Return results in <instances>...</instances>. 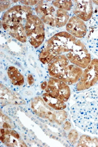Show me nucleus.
I'll list each match as a JSON object with an SVG mask.
<instances>
[{"instance_id": "obj_5", "label": "nucleus", "mask_w": 98, "mask_h": 147, "mask_svg": "<svg viewBox=\"0 0 98 147\" xmlns=\"http://www.w3.org/2000/svg\"><path fill=\"white\" fill-rule=\"evenodd\" d=\"M25 28L30 44L35 48L41 45L45 38V26L37 15L33 14L28 15Z\"/></svg>"}, {"instance_id": "obj_16", "label": "nucleus", "mask_w": 98, "mask_h": 147, "mask_svg": "<svg viewBox=\"0 0 98 147\" xmlns=\"http://www.w3.org/2000/svg\"><path fill=\"white\" fill-rule=\"evenodd\" d=\"M42 98L45 102L50 107L55 110H62L66 107V105L65 102L59 99L52 97L50 94L45 92L42 95Z\"/></svg>"}, {"instance_id": "obj_22", "label": "nucleus", "mask_w": 98, "mask_h": 147, "mask_svg": "<svg viewBox=\"0 0 98 147\" xmlns=\"http://www.w3.org/2000/svg\"><path fill=\"white\" fill-rule=\"evenodd\" d=\"M10 6V3L9 1H0V9L1 11L8 9Z\"/></svg>"}, {"instance_id": "obj_21", "label": "nucleus", "mask_w": 98, "mask_h": 147, "mask_svg": "<svg viewBox=\"0 0 98 147\" xmlns=\"http://www.w3.org/2000/svg\"><path fill=\"white\" fill-rule=\"evenodd\" d=\"M78 134L76 130H71L68 136L70 142L72 144H74V143H76L77 139L78 138Z\"/></svg>"}, {"instance_id": "obj_17", "label": "nucleus", "mask_w": 98, "mask_h": 147, "mask_svg": "<svg viewBox=\"0 0 98 147\" xmlns=\"http://www.w3.org/2000/svg\"><path fill=\"white\" fill-rule=\"evenodd\" d=\"M25 25H21L18 27L9 28L6 32L14 38L22 43H25L27 42L28 38L25 31Z\"/></svg>"}, {"instance_id": "obj_25", "label": "nucleus", "mask_w": 98, "mask_h": 147, "mask_svg": "<svg viewBox=\"0 0 98 147\" xmlns=\"http://www.w3.org/2000/svg\"><path fill=\"white\" fill-rule=\"evenodd\" d=\"M47 85H48L47 82H44L41 84V88L42 90H45L47 87Z\"/></svg>"}, {"instance_id": "obj_6", "label": "nucleus", "mask_w": 98, "mask_h": 147, "mask_svg": "<svg viewBox=\"0 0 98 147\" xmlns=\"http://www.w3.org/2000/svg\"><path fill=\"white\" fill-rule=\"evenodd\" d=\"M66 57L72 64L82 69L86 68L91 61V55L82 42L76 39L73 48Z\"/></svg>"}, {"instance_id": "obj_20", "label": "nucleus", "mask_w": 98, "mask_h": 147, "mask_svg": "<svg viewBox=\"0 0 98 147\" xmlns=\"http://www.w3.org/2000/svg\"><path fill=\"white\" fill-rule=\"evenodd\" d=\"M1 126L3 129H12L14 127L11 120L5 114H3L1 110Z\"/></svg>"}, {"instance_id": "obj_13", "label": "nucleus", "mask_w": 98, "mask_h": 147, "mask_svg": "<svg viewBox=\"0 0 98 147\" xmlns=\"http://www.w3.org/2000/svg\"><path fill=\"white\" fill-rule=\"evenodd\" d=\"M66 55H60L55 57L48 64V70L50 75L56 79L61 75L65 68L70 64Z\"/></svg>"}, {"instance_id": "obj_12", "label": "nucleus", "mask_w": 98, "mask_h": 147, "mask_svg": "<svg viewBox=\"0 0 98 147\" xmlns=\"http://www.w3.org/2000/svg\"><path fill=\"white\" fill-rule=\"evenodd\" d=\"M0 140L8 147H27L18 132L12 129H1Z\"/></svg>"}, {"instance_id": "obj_1", "label": "nucleus", "mask_w": 98, "mask_h": 147, "mask_svg": "<svg viewBox=\"0 0 98 147\" xmlns=\"http://www.w3.org/2000/svg\"><path fill=\"white\" fill-rule=\"evenodd\" d=\"M76 39L68 32L55 34L46 42L39 55V60L42 63L48 64L55 57L70 52Z\"/></svg>"}, {"instance_id": "obj_2", "label": "nucleus", "mask_w": 98, "mask_h": 147, "mask_svg": "<svg viewBox=\"0 0 98 147\" xmlns=\"http://www.w3.org/2000/svg\"><path fill=\"white\" fill-rule=\"evenodd\" d=\"M48 1H39L35 7L38 17L44 23L53 27L61 28L66 25L69 20V14L66 10L55 9Z\"/></svg>"}, {"instance_id": "obj_7", "label": "nucleus", "mask_w": 98, "mask_h": 147, "mask_svg": "<svg viewBox=\"0 0 98 147\" xmlns=\"http://www.w3.org/2000/svg\"><path fill=\"white\" fill-rule=\"evenodd\" d=\"M98 82V59H94L83 71L76 85L77 90L90 88Z\"/></svg>"}, {"instance_id": "obj_4", "label": "nucleus", "mask_w": 98, "mask_h": 147, "mask_svg": "<svg viewBox=\"0 0 98 147\" xmlns=\"http://www.w3.org/2000/svg\"><path fill=\"white\" fill-rule=\"evenodd\" d=\"M33 14L32 7L26 5H15L5 11L2 19V26L6 31L9 28L25 25L27 18Z\"/></svg>"}, {"instance_id": "obj_23", "label": "nucleus", "mask_w": 98, "mask_h": 147, "mask_svg": "<svg viewBox=\"0 0 98 147\" xmlns=\"http://www.w3.org/2000/svg\"><path fill=\"white\" fill-rule=\"evenodd\" d=\"M19 2L26 6L29 5H36L39 2V1H19Z\"/></svg>"}, {"instance_id": "obj_8", "label": "nucleus", "mask_w": 98, "mask_h": 147, "mask_svg": "<svg viewBox=\"0 0 98 147\" xmlns=\"http://www.w3.org/2000/svg\"><path fill=\"white\" fill-rule=\"evenodd\" d=\"M45 91L52 97L66 102L71 95V90L67 84L53 77L50 78Z\"/></svg>"}, {"instance_id": "obj_3", "label": "nucleus", "mask_w": 98, "mask_h": 147, "mask_svg": "<svg viewBox=\"0 0 98 147\" xmlns=\"http://www.w3.org/2000/svg\"><path fill=\"white\" fill-rule=\"evenodd\" d=\"M30 107L33 113L38 117L48 119L50 122L58 125L62 124L67 116L65 111L52 109L45 102L43 98L40 96H37L32 99Z\"/></svg>"}, {"instance_id": "obj_9", "label": "nucleus", "mask_w": 98, "mask_h": 147, "mask_svg": "<svg viewBox=\"0 0 98 147\" xmlns=\"http://www.w3.org/2000/svg\"><path fill=\"white\" fill-rule=\"evenodd\" d=\"M73 12L75 16L87 21L93 15V8L91 1H73Z\"/></svg>"}, {"instance_id": "obj_15", "label": "nucleus", "mask_w": 98, "mask_h": 147, "mask_svg": "<svg viewBox=\"0 0 98 147\" xmlns=\"http://www.w3.org/2000/svg\"><path fill=\"white\" fill-rule=\"evenodd\" d=\"M7 74L12 84L15 86H22L25 82L24 77L18 69L14 66L8 67Z\"/></svg>"}, {"instance_id": "obj_19", "label": "nucleus", "mask_w": 98, "mask_h": 147, "mask_svg": "<svg viewBox=\"0 0 98 147\" xmlns=\"http://www.w3.org/2000/svg\"><path fill=\"white\" fill-rule=\"evenodd\" d=\"M52 5L57 9L69 11L73 6L72 1H53Z\"/></svg>"}, {"instance_id": "obj_10", "label": "nucleus", "mask_w": 98, "mask_h": 147, "mask_svg": "<svg viewBox=\"0 0 98 147\" xmlns=\"http://www.w3.org/2000/svg\"><path fill=\"white\" fill-rule=\"evenodd\" d=\"M0 99L3 106L7 105H23L26 102L21 96L11 90L2 84L0 85Z\"/></svg>"}, {"instance_id": "obj_14", "label": "nucleus", "mask_w": 98, "mask_h": 147, "mask_svg": "<svg viewBox=\"0 0 98 147\" xmlns=\"http://www.w3.org/2000/svg\"><path fill=\"white\" fill-rule=\"evenodd\" d=\"M82 73V68L71 63L65 68L58 77V79L63 81L68 85H71L78 82Z\"/></svg>"}, {"instance_id": "obj_24", "label": "nucleus", "mask_w": 98, "mask_h": 147, "mask_svg": "<svg viewBox=\"0 0 98 147\" xmlns=\"http://www.w3.org/2000/svg\"><path fill=\"white\" fill-rule=\"evenodd\" d=\"M27 81L30 85H32L34 83V79L32 74H28L27 76Z\"/></svg>"}, {"instance_id": "obj_11", "label": "nucleus", "mask_w": 98, "mask_h": 147, "mask_svg": "<svg viewBox=\"0 0 98 147\" xmlns=\"http://www.w3.org/2000/svg\"><path fill=\"white\" fill-rule=\"evenodd\" d=\"M66 29L69 34L78 38H82L87 34V26L84 21L76 16L69 19Z\"/></svg>"}, {"instance_id": "obj_18", "label": "nucleus", "mask_w": 98, "mask_h": 147, "mask_svg": "<svg viewBox=\"0 0 98 147\" xmlns=\"http://www.w3.org/2000/svg\"><path fill=\"white\" fill-rule=\"evenodd\" d=\"M78 147H98V139L82 136L78 141Z\"/></svg>"}]
</instances>
